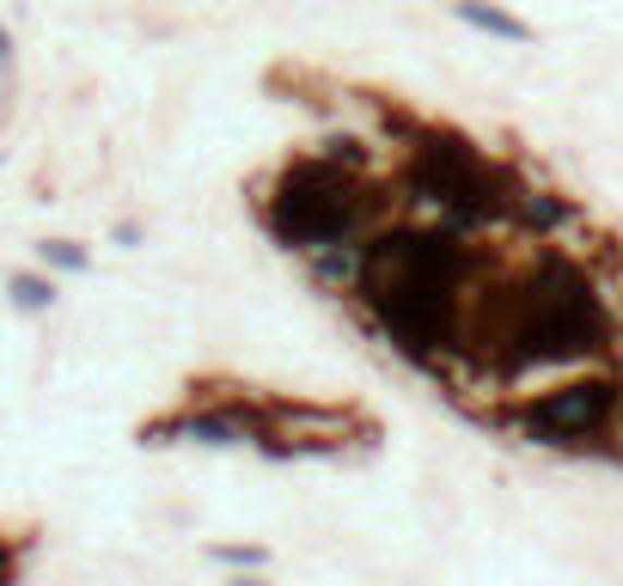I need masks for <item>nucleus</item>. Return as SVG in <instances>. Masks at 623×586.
<instances>
[{
  "label": "nucleus",
  "instance_id": "1",
  "mask_svg": "<svg viewBox=\"0 0 623 586\" xmlns=\"http://www.w3.org/2000/svg\"><path fill=\"white\" fill-rule=\"evenodd\" d=\"M13 293H19V306H49V300H56V288H49V281H37V276H19L13 281Z\"/></svg>",
  "mask_w": 623,
  "mask_h": 586
},
{
  "label": "nucleus",
  "instance_id": "2",
  "mask_svg": "<svg viewBox=\"0 0 623 586\" xmlns=\"http://www.w3.org/2000/svg\"><path fill=\"white\" fill-rule=\"evenodd\" d=\"M44 257H56L62 269H86V251H74V245H44Z\"/></svg>",
  "mask_w": 623,
  "mask_h": 586
}]
</instances>
